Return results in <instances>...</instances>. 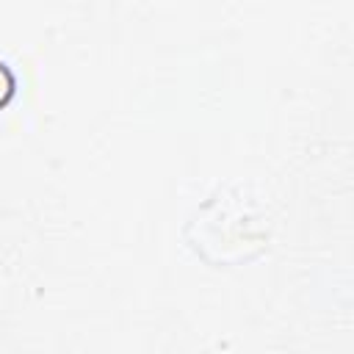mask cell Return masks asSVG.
Masks as SVG:
<instances>
[{
  "label": "cell",
  "instance_id": "6da1fadb",
  "mask_svg": "<svg viewBox=\"0 0 354 354\" xmlns=\"http://www.w3.org/2000/svg\"><path fill=\"white\" fill-rule=\"evenodd\" d=\"M14 77H11V72L6 69V64H0V108L8 102V97L14 94Z\"/></svg>",
  "mask_w": 354,
  "mask_h": 354
}]
</instances>
